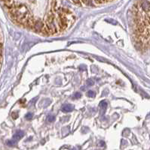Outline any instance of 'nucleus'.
Here are the masks:
<instances>
[{"instance_id":"obj_1","label":"nucleus","mask_w":150,"mask_h":150,"mask_svg":"<svg viewBox=\"0 0 150 150\" xmlns=\"http://www.w3.org/2000/svg\"><path fill=\"white\" fill-rule=\"evenodd\" d=\"M11 19L45 36L58 35L75 23L73 11L60 1H5Z\"/></svg>"},{"instance_id":"obj_2","label":"nucleus","mask_w":150,"mask_h":150,"mask_svg":"<svg viewBox=\"0 0 150 150\" xmlns=\"http://www.w3.org/2000/svg\"><path fill=\"white\" fill-rule=\"evenodd\" d=\"M131 13L136 42L142 48L150 47V1L135 2Z\"/></svg>"},{"instance_id":"obj_3","label":"nucleus","mask_w":150,"mask_h":150,"mask_svg":"<svg viewBox=\"0 0 150 150\" xmlns=\"http://www.w3.org/2000/svg\"><path fill=\"white\" fill-rule=\"evenodd\" d=\"M73 106L71 104H64L62 107V111L64 113H69V112H72L73 110Z\"/></svg>"},{"instance_id":"obj_4","label":"nucleus","mask_w":150,"mask_h":150,"mask_svg":"<svg viewBox=\"0 0 150 150\" xmlns=\"http://www.w3.org/2000/svg\"><path fill=\"white\" fill-rule=\"evenodd\" d=\"M24 131H17V132L14 134V135L13 136V140H15V141H18V140H20L21 138H22V137H24Z\"/></svg>"},{"instance_id":"obj_5","label":"nucleus","mask_w":150,"mask_h":150,"mask_svg":"<svg viewBox=\"0 0 150 150\" xmlns=\"http://www.w3.org/2000/svg\"><path fill=\"white\" fill-rule=\"evenodd\" d=\"M87 95H88V97H94V96H95V92H94V91L90 90V91H88V92Z\"/></svg>"},{"instance_id":"obj_6","label":"nucleus","mask_w":150,"mask_h":150,"mask_svg":"<svg viewBox=\"0 0 150 150\" xmlns=\"http://www.w3.org/2000/svg\"><path fill=\"white\" fill-rule=\"evenodd\" d=\"M25 118L26 119H31L32 118V113H28L25 115Z\"/></svg>"},{"instance_id":"obj_7","label":"nucleus","mask_w":150,"mask_h":150,"mask_svg":"<svg viewBox=\"0 0 150 150\" xmlns=\"http://www.w3.org/2000/svg\"><path fill=\"white\" fill-rule=\"evenodd\" d=\"M16 143H17V141H15V140H9V141H8V146H14V145H15Z\"/></svg>"},{"instance_id":"obj_8","label":"nucleus","mask_w":150,"mask_h":150,"mask_svg":"<svg viewBox=\"0 0 150 150\" xmlns=\"http://www.w3.org/2000/svg\"><path fill=\"white\" fill-rule=\"evenodd\" d=\"M100 106L101 107H103V108H106L107 107V103L106 101H101V103L100 104Z\"/></svg>"},{"instance_id":"obj_9","label":"nucleus","mask_w":150,"mask_h":150,"mask_svg":"<svg viewBox=\"0 0 150 150\" xmlns=\"http://www.w3.org/2000/svg\"><path fill=\"white\" fill-rule=\"evenodd\" d=\"M54 119H55V117H54L53 115H50V116L48 117V120L49 122H53Z\"/></svg>"},{"instance_id":"obj_10","label":"nucleus","mask_w":150,"mask_h":150,"mask_svg":"<svg viewBox=\"0 0 150 150\" xmlns=\"http://www.w3.org/2000/svg\"><path fill=\"white\" fill-rule=\"evenodd\" d=\"M74 98H81V94L78 93V92H76L75 96H74Z\"/></svg>"}]
</instances>
